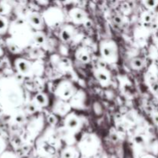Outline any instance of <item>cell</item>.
<instances>
[{
    "label": "cell",
    "mask_w": 158,
    "mask_h": 158,
    "mask_svg": "<svg viewBox=\"0 0 158 158\" xmlns=\"http://www.w3.org/2000/svg\"><path fill=\"white\" fill-rule=\"evenodd\" d=\"M6 27V21L5 18L0 15V32H2Z\"/></svg>",
    "instance_id": "obj_10"
},
{
    "label": "cell",
    "mask_w": 158,
    "mask_h": 158,
    "mask_svg": "<svg viewBox=\"0 0 158 158\" xmlns=\"http://www.w3.org/2000/svg\"><path fill=\"white\" fill-rule=\"evenodd\" d=\"M69 128H75L78 125V120L77 118H71L68 120L67 123H66Z\"/></svg>",
    "instance_id": "obj_4"
},
{
    "label": "cell",
    "mask_w": 158,
    "mask_h": 158,
    "mask_svg": "<svg viewBox=\"0 0 158 158\" xmlns=\"http://www.w3.org/2000/svg\"><path fill=\"white\" fill-rule=\"evenodd\" d=\"M60 36L63 39L64 41H69L71 38V35L68 31L66 30H63L62 31L61 34H60Z\"/></svg>",
    "instance_id": "obj_5"
},
{
    "label": "cell",
    "mask_w": 158,
    "mask_h": 158,
    "mask_svg": "<svg viewBox=\"0 0 158 158\" xmlns=\"http://www.w3.org/2000/svg\"><path fill=\"white\" fill-rule=\"evenodd\" d=\"M97 78L99 79V80H100V81H107L108 80V77L106 75L105 73H98L97 74Z\"/></svg>",
    "instance_id": "obj_11"
},
{
    "label": "cell",
    "mask_w": 158,
    "mask_h": 158,
    "mask_svg": "<svg viewBox=\"0 0 158 158\" xmlns=\"http://www.w3.org/2000/svg\"><path fill=\"white\" fill-rule=\"evenodd\" d=\"M103 54L106 57H110L113 54V49L110 47H106L103 49Z\"/></svg>",
    "instance_id": "obj_8"
},
{
    "label": "cell",
    "mask_w": 158,
    "mask_h": 158,
    "mask_svg": "<svg viewBox=\"0 0 158 158\" xmlns=\"http://www.w3.org/2000/svg\"><path fill=\"white\" fill-rule=\"evenodd\" d=\"M48 121H49V123H51V124H56V119L55 117H53V116H49V117H48Z\"/></svg>",
    "instance_id": "obj_14"
},
{
    "label": "cell",
    "mask_w": 158,
    "mask_h": 158,
    "mask_svg": "<svg viewBox=\"0 0 158 158\" xmlns=\"http://www.w3.org/2000/svg\"><path fill=\"white\" fill-rule=\"evenodd\" d=\"M34 39H35V41L37 43H43L44 42L45 37L44 35H42V34H36V35L34 36Z\"/></svg>",
    "instance_id": "obj_9"
},
{
    "label": "cell",
    "mask_w": 158,
    "mask_h": 158,
    "mask_svg": "<svg viewBox=\"0 0 158 158\" xmlns=\"http://www.w3.org/2000/svg\"><path fill=\"white\" fill-rule=\"evenodd\" d=\"M80 60H81L82 62H83V63H87L89 60V56L86 55V54H83V55H81V56H80Z\"/></svg>",
    "instance_id": "obj_12"
},
{
    "label": "cell",
    "mask_w": 158,
    "mask_h": 158,
    "mask_svg": "<svg viewBox=\"0 0 158 158\" xmlns=\"http://www.w3.org/2000/svg\"><path fill=\"white\" fill-rule=\"evenodd\" d=\"M132 65L135 69H140L142 67V65H143V62L140 59H136L132 61Z\"/></svg>",
    "instance_id": "obj_7"
},
{
    "label": "cell",
    "mask_w": 158,
    "mask_h": 158,
    "mask_svg": "<svg viewBox=\"0 0 158 158\" xmlns=\"http://www.w3.org/2000/svg\"><path fill=\"white\" fill-rule=\"evenodd\" d=\"M9 49H10V50L12 51V52H16L19 51L18 47H17L15 44L9 45Z\"/></svg>",
    "instance_id": "obj_16"
},
{
    "label": "cell",
    "mask_w": 158,
    "mask_h": 158,
    "mask_svg": "<svg viewBox=\"0 0 158 158\" xmlns=\"http://www.w3.org/2000/svg\"><path fill=\"white\" fill-rule=\"evenodd\" d=\"M2 54V50H1V49H0V55H1Z\"/></svg>",
    "instance_id": "obj_22"
},
{
    "label": "cell",
    "mask_w": 158,
    "mask_h": 158,
    "mask_svg": "<svg viewBox=\"0 0 158 158\" xmlns=\"http://www.w3.org/2000/svg\"><path fill=\"white\" fill-rule=\"evenodd\" d=\"M23 120H24V118H23V116H21V115L17 116L16 120H17V121H18V122H19V123H21V122L23 121Z\"/></svg>",
    "instance_id": "obj_18"
},
{
    "label": "cell",
    "mask_w": 158,
    "mask_h": 158,
    "mask_svg": "<svg viewBox=\"0 0 158 158\" xmlns=\"http://www.w3.org/2000/svg\"><path fill=\"white\" fill-rule=\"evenodd\" d=\"M17 68L23 73H27L30 69V66L26 61L23 60H19L16 63Z\"/></svg>",
    "instance_id": "obj_1"
},
{
    "label": "cell",
    "mask_w": 158,
    "mask_h": 158,
    "mask_svg": "<svg viewBox=\"0 0 158 158\" xmlns=\"http://www.w3.org/2000/svg\"><path fill=\"white\" fill-rule=\"evenodd\" d=\"M155 2L154 1H148L147 2V4L149 6H154V5H155Z\"/></svg>",
    "instance_id": "obj_19"
},
{
    "label": "cell",
    "mask_w": 158,
    "mask_h": 158,
    "mask_svg": "<svg viewBox=\"0 0 158 158\" xmlns=\"http://www.w3.org/2000/svg\"><path fill=\"white\" fill-rule=\"evenodd\" d=\"M35 100H36L37 103L40 104V106H45L46 104V97H45L43 94H37L36 97H35Z\"/></svg>",
    "instance_id": "obj_3"
},
{
    "label": "cell",
    "mask_w": 158,
    "mask_h": 158,
    "mask_svg": "<svg viewBox=\"0 0 158 158\" xmlns=\"http://www.w3.org/2000/svg\"><path fill=\"white\" fill-rule=\"evenodd\" d=\"M2 151V142L0 141V152H1Z\"/></svg>",
    "instance_id": "obj_21"
},
{
    "label": "cell",
    "mask_w": 158,
    "mask_h": 158,
    "mask_svg": "<svg viewBox=\"0 0 158 158\" xmlns=\"http://www.w3.org/2000/svg\"><path fill=\"white\" fill-rule=\"evenodd\" d=\"M114 21H115V23H117V24H120V23H122L121 19H120V17H118V16H117V17H115V18H114Z\"/></svg>",
    "instance_id": "obj_17"
},
{
    "label": "cell",
    "mask_w": 158,
    "mask_h": 158,
    "mask_svg": "<svg viewBox=\"0 0 158 158\" xmlns=\"http://www.w3.org/2000/svg\"><path fill=\"white\" fill-rule=\"evenodd\" d=\"M153 118H154V122H155V123H157V124H158V115H154Z\"/></svg>",
    "instance_id": "obj_20"
},
{
    "label": "cell",
    "mask_w": 158,
    "mask_h": 158,
    "mask_svg": "<svg viewBox=\"0 0 158 158\" xmlns=\"http://www.w3.org/2000/svg\"><path fill=\"white\" fill-rule=\"evenodd\" d=\"M28 110L29 113H34L36 111V107L34 104H29L28 106Z\"/></svg>",
    "instance_id": "obj_13"
},
{
    "label": "cell",
    "mask_w": 158,
    "mask_h": 158,
    "mask_svg": "<svg viewBox=\"0 0 158 158\" xmlns=\"http://www.w3.org/2000/svg\"><path fill=\"white\" fill-rule=\"evenodd\" d=\"M63 158H73V154L69 151H66L63 154Z\"/></svg>",
    "instance_id": "obj_15"
},
{
    "label": "cell",
    "mask_w": 158,
    "mask_h": 158,
    "mask_svg": "<svg viewBox=\"0 0 158 158\" xmlns=\"http://www.w3.org/2000/svg\"><path fill=\"white\" fill-rule=\"evenodd\" d=\"M84 17H85V14L83 13V12H82V11L78 10L77 11V12H74V18H75V19L81 21V20L84 19Z\"/></svg>",
    "instance_id": "obj_6"
},
{
    "label": "cell",
    "mask_w": 158,
    "mask_h": 158,
    "mask_svg": "<svg viewBox=\"0 0 158 158\" xmlns=\"http://www.w3.org/2000/svg\"><path fill=\"white\" fill-rule=\"evenodd\" d=\"M29 20H30L31 23L33 24L34 26H40L41 24V19L36 14H32L29 17Z\"/></svg>",
    "instance_id": "obj_2"
}]
</instances>
